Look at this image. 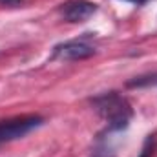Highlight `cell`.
<instances>
[{"label":"cell","instance_id":"obj_8","mask_svg":"<svg viewBox=\"0 0 157 157\" xmlns=\"http://www.w3.org/2000/svg\"><path fill=\"white\" fill-rule=\"evenodd\" d=\"M132 2H135V4H143L144 0H132Z\"/></svg>","mask_w":157,"mask_h":157},{"label":"cell","instance_id":"obj_6","mask_svg":"<svg viewBox=\"0 0 157 157\" xmlns=\"http://www.w3.org/2000/svg\"><path fill=\"white\" fill-rule=\"evenodd\" d=\"M22 0H0V4H6V6H17L20 4Z\"/></svg>","mask_w":157,"mask_h":157},{"label":"cell","instance_id":"obj_7","mask_svg":"<svg viewBox=\"0 0 157 157\" xmlns=\"http://www.w3.org/2000/svg\"><path fill=\"white\" fill-rule=\"evenodd\" d=\"M95 157H113V155H108V154H101V152H99Z\"/></svg>","mask_w":157,"mask_h":157},{"label":"cell","instance_id":"obj_1","mask_svg":"<svg viewBox=\"0 0 157 157\" xmlns=\"http://www.w3.org/2000/svg\"><path fill=\"white\" fill-rule=\"evenodd\" d=\"M93 106L97 108V112L108 121V128L110 130H122L128 126L130 119H132V108L126 102V99H122L115 91L104 93L97 99H93Z\"/></svg>","mask_w":157,"mask_h":157},{"label":"cell","instance_id":"obj_4","mask_svg":"<svg viewBox=\"0 0 157 157\" xmlns=\"http://www.w3.org/2000/svg\"><path fill=\"white\" fill-rule=\"evenodd\" d=\"M97 11V6L88 0H70L62 7V17L68 22H84Z\"/></svg>","mask_w":157,"mask_h":157},{"label":"cell","instance_id":"obj_3","mask_svg":"<svg viewBox=\"0 0 157 157\" xmlns=\"http://www.w3.org/2000/svg\"><path fill=\"white\" fill-rule=\"evenodd\" d=\"M95 55V48L82 42V40H68L62 44H57L53 48V55L51 59H59V60H82V59H90Z\"/></svg>","mask_w":157,"mask_h":157},{"label":"cell","instance_id":"obj_2","mask_svg":"<svg viewBox=\"0 0 157 157\" xmlns=\"http://www.w3.org/2000/svg\"><path fill=\"white\" fill-rule=\"evenodd\" d=\"M42 122H44V119L39 115H22V117L0 121V144L17 141L20 137L28 135L29 132L42 126Z\"/></svg>","mask_w":157,"mask_h":157},{"label":"cell","instance_id":"obj_5","mask_svg":"<svg viewBox=\"0 0 157 157\" xmlns=\"http://www.w3.org/2000/svg\"><path fill=\"white\" fill-rule=\"evenodd\" d=\"M154 144H155V139L150 135L148 139H146V143H144V148H143V152H141V155L139 157H152V150H154Z\"/></svg>","mask_w":157,"mask_h":157}]
</instances>
